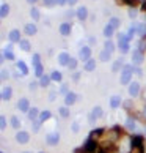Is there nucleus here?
Returning a JSON list of instances; mask_svg holds the SVG:
<instances>
[{
    "instance_id": "nucleus-1",
    "label": "nucleus",
    "mask_w": 146,
    "mask_h": 153,
    "mask_svg": "<svg viewBox=\"0 0 146 153\" xmlns=\"http://www.w3.org/2000/svg\"><path fill=\"white\" fill-rule=\"evenodd\" d=\"M132 149L131 153H145V139L143 136H132Z\"/></svg>"
},
{
    "instance_id": "nucleus-2",
    "label": "nucleus",
    "mask_w": 146,
    "mask_h": 153,
    "mask_svg": "<svg viewBox=\"0 0 146 153\" xmlns=\"http://www.w3.org/2000/svg\"><path fill=\"white\" fill-rule=\"evenodd\" d=\"M132 73H134V68L131 67V65H124V68L121 69V76H120V84H121V85L131 84V79H132Z\"/></svg>"
},
{
    "instance_id": "nucleus-3",
    "label": "nucleus",
    "mask_w": 146,
    "mask_h": 153,
    "mask_svg": "<svg viewBox=\"0 0 146 153\" xmlns=\"http://www.w3.org/2000/svg\"><path fill=\"white\" fill-rule=\"evenodd\" d=\"M129 43H131V38H129L126 33L120 32V33H118V47H120V51L123 54L129 52Z\"/></svg>"
},
{
    "instance_id": "nucleus-4",
    "label": "nucleus",
    "mask_w": 146,
    "mask_h": 153,
    "mask_svg": "<svg viewBox=\"0 0 146 153\" xmlns=\"http://www.w3.org/2000/svg\"><path fill=\"white\" fill-rule=\"evenodd\" d=\"M83 150H85V153H96L98 150V142L94 140V137H90L87 139V142L83 144Z\"/></svg>"
},
{
    "instance_id": "nucleus-5",
    "label": "nucleus",
    "mask_w": 146,
    "mask_h": 153,
    "mask_svg": "<svg viewBox=\"0 0 146 153\" xmlns=\"http://www.w3.org/2000/svg\"><path fill=\"white\" fill-rule=\"evenodd\" d=\"M88 117H90L88 122H90V123H94V120H98V118L102 117V107H101V106H94V107L91 109V112H90Z\"/></svg>"
},
{
    "instance_id": "nucleus-6",
    "label": "nucleus",
    "mask_w": 146,
    "mask_h": 153,
    "mask_svg": "<svg viewBox=\"0 0 146 153\" xmlns=\"http://www.w3.org/2000/svg\"><path fill=\"white\" fill-rule=\"evenodd\" d=\"M79 57H80V60H83V62L91 60V49H90L88 46L80 47V51H79Z\"/></svg>"
},
{
    "instance_id": "nucleus-7",
    "label": "nucleus",
    "mask_w": 146,
    "mask_h": 153,
    "mask_svg": "<svg viewBox=\"0 0 146 153\" xmlns=\"http://www.w3.org/2000/svg\"><path fill=\"white\" fill-rule=\"evenodd\" d=\"M16 140L19 142V144H27V142L30 140V134L27 133V131H18V133H16Z\"/></svg>"
},
{
    "instance_id": "nucleus-8",
    "label": "nucleus",
    "mask_w": 146,
    "mask_h": 153,
    "mask_svg": "<svg viewBox=\"0 0 146 153\" xmlns=\"http://www.w3.org/2000/svg\"><path fill=\"white\" fill-rule=\"evenodd\" d=\"M143 58H145L143 51H140V49H135V51L132 52V63H134V65H140V63L143 62Z\"/></svg>"
},
{
    "instance_id": "nucleus-9",
    "label": "nucleus",
    "mask_w": 146,
    "mask_h": 153,
    "mask_svg": "<svg viewBox=\"0 0 146 153\" xmlns=\"http://www.w3.org/2000/svg\"><path fill=\"white\" fill-rule=\"evenodd\" d=\"M18 109L21 112H29L30 111V103H29V100L27 98H21V100L18 101Z\"/></svg>"
},
{
    "instance_id": "nucleus-10",
    "label": "nucleus",
    "mask_w": 146,
    "mask_h": 153,
    "mask_svg": "<svg viewBox=\"0 0 146 153\" xmlns=\"http://www.w3.org/2000/svg\"><path fill=\"white\" fill-rule=\"evenodd\" d=\"M71 55L68 52H61V54H58V63L61 65V67H68L69 65V62H71Z\"/></svg>"
},
{
    "instance_id": "nucleus-11",
    "label": "nucleus",
    "mask_w": 146,
    "mask_h": 153,
    "mask_svg": "<svg viewBox=\"0 0 146 153\" xmlns=\"http://www.w3.org/2000/svg\"><path fill=\"white\" fill-rule=\"evenodd\" d=\"M46 142L49 145H57L58 142H60V134L58 133H50L46 136Z\"/></svg>"
},
{
    "instance_id": "nucleus-12",
    "label": "nucleus",
    "mask_w": 146,
    "mask_h": 153,
    "mask_svg": "<svg viewBox=\"0 0 146 153\" xmlns=\"http://www.w3.org/2000/svg\"><path fill=\"white\" fill-rule=\"evenodd\" d=\"M138 93H140V84L137 82V81L129 84V95L131 96H138Z\"/></svg>"
},
{
    "instance_id": "nucleus-13",
    "label": "nucleus",
    "mask_w": 146,
    "mask_h": 153,
    "mask_svg": "<svg viewBox=\"0 0 146 153\" xmlns=\"http://www.w3.org/2000/svg\"><path fill=\"white\" fill-rule=\"evenodd\" d=\"M60 33L63 35V36H68V35H71V30H72V27H71V24L69 22H63L60 25Z\"/></svg>"
},
{
    "instance_id": "nucleus-14",
    "label": "nucleus",
    "mask_w": 146,
    "mask_h": 153,
    "mask_svg": "<svg viewBox=\"0 0 146 153\" xmlns=\"http://www.w3.org/2000/svg\"><path fill=\"white\" fill-rule=\"evenodd\" d=\"M8 38H10L11 43H21V33H19V30L13 29V30L8 33Z\"/></svg>"
},
{
    "instance_id": "nucleus-15",
    "label": "nucleus",
    "mask_w": 146,
    "mask_h": 153,
    "mask_svg": "<svg viewBox=\"0 0 146 153\" xmlns=\"http://www.w3.org/2000/svg\"><path fill=\"white\" fill-rule=\"evenodd\" d=\"M76 101H77V95L74 93V92H69V93L65 96V104L66 106H72Z\"/></svg>"
},
{
    "instance_id": "nucleus-16",
    "label": "nucleus",
    "mask_w": 146,
    "mask_h": 153,
    "mask_svg": "<svg viewBox=\"0 0 146 153\" xmlns=\"http://www.w3.org/2000/svg\"><path fill=\"white\" fill-rule=\"evenodd\" d=\"M76 14H77V18L80 19V21H85V19L88 18V10H87V7H79L77 11H76Z\"/></svg>"
},
{
    "instance_id": "nucleus-17",
    "label": "nucleus",
    "mask_w": 146,
    "mask_h": 153,
    "mask_svg": "<svg viewBox=\"0 0 146 153\" xmlns=\"http://www.w3.org/2000/svg\"><path fill=\"white\" fill-rule=\"evenodd\" d=\"M102 33H104V36L107 38V40H110V38L113 36V33H115V27L112 25V24H107V25L104 27V32H102Z\"/></svg>"
},
{
    "instance_id": "nucleus-18",
    "label": "nucleus",
    "mask_w": 146,
    "mask_h": 153,
    "mask_svg": "<svg viewBox=\"0 0 146 153\" xmlns=\"http://www.w3.org/2000/svg\"><path fill=\"white\" fill-rule=\"evenodd\" d=\"M11 96H13V89H11V87H5V89L2 90V100L3 101H10Z\"/></svg>"
},
{
    "instance_id": "nucleus-19",
    "label": "nucleus",
    "mask_w": 146,
    "mask_h": 153,
    "mask_svg": "<svg viewBox=\"0 0 146 153\" xmlns=\"http://www.w3.org/2000/svg\"><path fill=\"white\" fill-rule=\"evenodd\" d=\"M16 67H18V69L21 71V74H22V76H27V74H29V68H27L25 62H22V60H19V62L16 63Z\"/></svg>"
},
{
    "instance_id": "nucleus-20",
    "label": "nucleus",
    "mask_w": 146,
    "mask_h": 153,
    "mask_svg": "<svg viewBox=\"0 0 146 153\" xmlns=\"http://www.w3.org/2000/svg\"><path fill=\"white\" fill-rule=\"evenodd\" d=\"M120 106H121V96H118V95L112 96L110 98V107L116 109V107H120Z\"/></svg>"
},
{
    "instance_id": "nucleus-21",
    "label": "nucleus",
    "mask_w": 146,
    "mask_h": 153,
    "mask_svg": "<svg viewBox=\"0 0 146 153\" xmlns=\"http://www.w3.org/2000/svg\"><path fill=\"white\" fill-rule=\"evenodd\" d=\"M24 32H25L27 35H35L36 32H38V27H36L35 24H27L25 29H24Z\"/></svg>"
},
{
    "instance_id": "nucleus-22",
    "label": "nucleus",
    "mask_w": 146,
    "mask_h": 153,
    "mask_svg": "<svg viewBox=\"0 0 146 153\" xmlns=\"http://www.w3.org/2000/svg\"><path fill=\"white\" fill-rule=\"evenodd\" d=\"M39 114H41V112H39L36 107H32L30 111H29V118L32 120V122H35V120L39 118Z\"/></svg>"
},
{
    "instance_id": "nucleus-23",
    "label": "nucleus",
    "mask_w": 146,
    "mask_h": 153,
    "mask_svg": "<svg viewBox=\"0 0 146 153\" xmlns=\"http://www.w3.org/2000/svg\"><path fill=\"white\" fill-rule=\"evenodd\" d=\"M94 68H96V60H88V62H85V65H83V69L85 71H94Z\"/></svg>"
},
{
    "instance_id": "nucleus-24",
    "label": "nucleus",
    "mask_w": 146,
    "mask_h": 153,
    "mask_svg": "<svg viewBox=\"0 0 146 153\" xmlns=\"http://www.w3.org/2000/svg\"><path fill=\"white\" fill-rule=\"evenodd\" d=\"M110 57H112V52H109L107 49H104V51L99 54V60H101V62H109Z\"/></svg>"
},
{
    "instance_id": "nucleus-25",
    "label": "nucleus",
    "mask_w": 146,
    "mask_h": 153,
    "mask_svg": "<svg viewBox=\"0 0 146 153\" xmlns=\"http://www.w3.org/2000/svg\"><path fill=\"white\" fill-rule=\"evenodd\" d=\"M50 117H52V112H50V111H43L41 114H39V122H41V123H44V122H46V120H49Z\"/></svg>"
},
{
    "instance_id": "nucleus-26",
    "label": "nucleus",
    "mask_w": 146,
    "mask_h": 153,
    "mask_svg": "<svg viewBox=\"0 0 146 153\" xmlns=\"http://www.w3.org/2000/svg\"><path fill=\"white\" fill-rule=\"evenodd\" d=\"M50 79L55 81V82H61V79H63V74H61L60 71H52V74H50Z\"/></svg>"
},
{
    "instance_id": "nucleus-27",
    "label": "nucleus",
    "mask_w": 146,
    "mask_h": 153,
    "mask_svg": "<svg viewBox=\"0 0 146 153\" xmlns=\"http://www.w3.org/2000/svg\"><path fill=\"white\" fill-rule=\"evenodd\" d=\"M8 13H10V5H8V3H3L2 8H0V16L5 19V18L8 16Z\"/></svg>"
},
{
    "instance_id": "nucleus-28",
    "label": "nucleus",
    "mask_w": 146,
    "mask_h": 153,
    "mask_svg": "<svg viewBox=\"0 0 146 153\" xmlns=\"http://www.w3.org/2000/svg\"><path fill=\"white\" fill-rule=\"evenodd\" d=\"M58 114L63 118H68L69 117V109H68V106H61V107H58Z\"/></svg>"
},
{
    "instance_id": "nucleus-29",
    "label": "nucleus",
    "mask_w": 146,
    "mask_h": 153,
    "mask_svg": "<svg viewBox=\"0 0 146 153\" xmlns=\"http://www.w3.org/2000/svg\"><path fill=\"white\" fill-rule=\"evenodd\" d=\"M19 47L22 49V51L29 52V51H30V41H29V40H21V43H19Z\"/></svg>"
},
{
    "instance_id": "nucleus-30",
    "label": "nucleus",
    "mask_w": 146,
    "mask_h": 153,
    "mask_svg": "<svg viewBox=\"0 0 146 153\" xmlns=\"http://www.w3.org/2000/svg\"><path fill=\"white\" fill-rule=\"evenodd\" d=\"M121 68H124V65H123V60H121V58L115 60L113 65H112V69H113V71H120Z\"/></svg>"
},
{
    "instance_id": "nucleus-31",
    "label": "nucleus",
    "mask_w": 146,
    "mask_h": 153,
    "mask_svg": "<svg viewBox=\"0 0 146 153\" xmlns=\"http://www.w3.org/2000/svg\"><path fill=\"white\" fill-rule=\"evenodd\" d=\"M50 81H52V79H50V76L44 74L43 78H39V85H41V87H47L50 84Z\"/></svg>"
},
{
    "instance_id": "nucleus-32",
    "label": "nucleus",
    "mask_w": 146,
    "mask_h": 153,
    "mask_svg": "<svg viewBox=\"0 0 146 153\" xmlns=\"http://www.w3.org/2000/svg\"><path fill=\"white\" fill-rule=\"evenodd\" d=\"M104 49H107L109 52L113 54V52H115V44H113V41H112V40H107V41L104 43Z\"/></svg>"
},
{
    "instance_id": "nucleus-33",
    "label": "nucleus",
    "mask_w": 146,
    "mask_h": 153,
    "mask_svg": "<svg viewBox=\"0 0 146 153\" xmlns=\"http://www.w3.org/2000/svg\"><path fill=\"white\" fill-rule=\"evenodd\" d=\"M30 16L33 18V21H39V10L38 8H35V7H32V10H30Z\"/></svg>"
},
{
    "instance_id": "nucleus-34",
    "label": "nucleus",
    "mask_w": 146,
    "mask_h": 153,
    "mask_svg": "<svg viewBox=\"0 0 146 153\" xmlns=\"http://www.w3.org/2000/svg\"><path fill=\"white\" fill-rule=\"evenodd\" d=\"M135 126H137V125H135V122H134V118L132 117H127V120H126V128L127 129H135Z\"/></svg>"
},
{
    "instance_id": "nucleus-35",
    "label": "nucleus",
    "mask_w": 146,
    "mask_h": 153,
    "mask_svg": "<svg viewBox=\"0 0 146 153\" xmlns=\"http://www.w3.org/2000/svg\"><path fill=\"white\" fill-rule=\"evenodd\" d=\"M137 33L142 36V38L146 36V27H145L143 24H137Z\"/></svg>"
},
{
    "instance_id": "nucleus-36",
    "label": "nucleus",
    "mask_w": 146,
    "mask_h": 153,
    "mask_svg": "<svg viewBox=\"0 0 146 153\" xmlns=\"http://www.w3.org/2000/svg\"><path fill=\"white\" fill-rule=\"evenodd\" d=\"M43 71H44V68H43V63H39V65H36L35 67V76L36 78H43Z\"/></svg>"
},
{
    "instance_id": "nucleus-37",
    "label": "nucleus",
    "mask_w": 146,
    "mask_h": 153,
    "mask_svg": "<svg viewBox=\"0 0 146 153\" xmlns=\"http://www.w3.org/2000/svg\"><path fill=\"white\" fill-rule=\"evenodd\" d=\"M11 126L14 129H21V122H19L18 117H11Z\"/></svg>"
},
{
    "instance_id": "nucleus-38",
    "label": "nucleus",
    "mask_w": 146,
    "mask_h": 153,
    "mask_svg": "<svg viewBox=\"0 0 146 153\" xmlns=\"http://www.w3.org/2000/svg\"><path fill=\"white\" fill-rule=\"evenodd\" d=\"M3 57L8 58V60H14V54H13L11 49H5V51H3Z\"/></svg>"
},
{
    "instance_id": "nucleus-39",
    "label": "nucleus",
    "mask_w": 146,
    "mask_h": 153,
    "mask_svg": "<svg viewBox=\"0 0 146 153\" xmlns=\"http://www.w3.org/2000/svg\"><path fill=\"white\" fill-rule=\"evenodd\" d=\"M109 24H112V25L115 27V29H118V27L121 25V21L118 19V18H115V16H112V18H110V22H109Z\"/></svg>"
},
{
    "instance_id": "nucleus-40",
    "label": "nucleus",
    "mask_w": 146,
    "mask_h": 153,
    "mask_svg": "<svg viewBox=\"0 0 146 153\" xmlns=\"http://www.w3.org/2000/svg\"><path fill=\"white\" fill-rule=\"evenodd\" d=\"M134 35H137V24H132L131 27H129V33H127V36L132 38Z\"/></svg>"
},
{
    "instance_id": "nucleus-41",
    "label": "nucleus",
    "mask_w": 146,
    "mask_h": 153,
    "mask_svg": "<svg viewBox=\"0 0 146 153\" xmlns=\"http://www.w3.org/2000/svg\"><path fill=\"white\" fill-rule=\"evenodd\" d=\"M120 3H126V5H129L131 8H134V7H137L138 0H120Z\"/></svg>"
},
{
    "instance_id": "nucleus-42",
    "label": "nucleus",
    "mask_w": 146,
    "mask_h": 153,
    "mask_svg": "<svg viewBox=\"0 0 146 153\" xmlns=\"http://www.w3.org/2000/svg\"><path fill=\"white\" fill-rule=\"evenodd\" d=\"M32 63H33V67H36V65L41 63V57H39V54H33V57H32Z\"/></svg>"
},
{
    "instance_id": "nucleus-43",
    "label": "nucleus",
    "mask_w": 146,
    "mask_h": 153,
    "mask_svg": "<svg viewBox=\"0 0 146 153\" xmlns=\"http://www.w3.org/2000/svg\"><path fill=\"white\" fill-rule=\"evenodd\" d=\"M58 93H60V95H65V96L68 95V93H69V90H68V85H66V84H63V85H61V87H60V90H58Z\"/></svg>"
},
{
    "instance_id": "nucleus-44",
    "label": "nucleus",
    "mask_w": 146,
    "mask_h": 153,
    "mask_svg": "<svg viewBox=\"0 0 146 153\" xmlns=\"http://www.w3.org/2000/svg\"><path fill=\"white\" fill-rule=\"evenodd\" d=\"M39 128H41V122H39V120H35V122H33V133H38Z\"/></svg>"
},
{
    "instance_id": "nucleus-45",
    "label": "nucleus",
    "mask_w": 146,
    "mask_h": 153,
    "mask_svg": "<svg viewBox=\"0 0 146 153\" xmlns=\"http://www.w3.org/2000/svg\"><path fill=\"white\" fill-rule=\"evenodd\" d=\"M68 68H69V69H76V68H77V58H71Z\"/></svg>"
},
{
    "instance_id": "nucleus-46",
    "label": "nucleus",
    "mask_w": 146,
    "mask_h": 153,
    "mask_svg": "<svg viewBox=\"0 0 146 153\" xmlns=\"http://www.w3.org/2000/svg\"><path fill=\"white\" fill-rule=\"evenodd\" d=\"M0 128L2 129L7 128V118H5V115H0Z\"/></svg>"
},
{
    "instance_id": "nucleus-47",
    "label": "nucleus",
    "mask_w": 146,
    "mask_h": 153,
    "mask_svg": "<svg viewBox=\"0 0 146 153\" xmlns=\"http://www.w3.org/2000/svg\"><path fill=\"white\" fill-rule=\"evenodd\" d=\"M44 5L46 7H54V5H57V0H44Z\"/></svg>"
},
{
    "instance_id": "nucleus-48",
    "label": "nucleus",
    "mask_w": 146,
    "mask_h": 153,
    "mask_svg": "<svg viewBox=\"0 0 146 153\" xmlns=\"http://www.w3.org/2000/svg\"><path fill=\"white\" fill-rule=\"evenodd\" d=\"M79 128H80V125H79L77 122L72 123V133H79Z\"/></svg>"
},
{
    "instance_id": "nucleus-49",
    "label": "nucleus",
    "mask_w": 146,
    "mask_h": 153,
    "mask_svg": "<svg viewBox=\"0 0 146 153\" xmlns=\"http://www.w3.org/2000/svg\"><path fill=\"white\" fill-rule=\"evenodd\" d=\"M8 76H10V73L7 69H2V81H7L8 79Z\"/></svg>"
},
{
    "instance_id": "nucleus-50",
    "label": "nucleus",
    "mask_w": 146,
    "mask_h": 153,
    "mask_svg": "<svg viewBox=\"0 0 146 153\" xmlns=\"http://www.w3.org/2000/svg\"><path fill=\"white\" fill-rule=\"evenodd\" d=\"M55 96H57V90H52V92H50V95H49V100H50V101H54V100H55Z\"/></svg>"
},
{
    "instance_id": "nucleus-51",
    "label": "nucleus",
    "mask_w": 146,
    "mask_h": 153,
    "mask_svg": "<svg viewBox=\"0 0 146 153\" xmlns=\"http://www.w3.org/2000/svg\"><path fill=\"white\" fill-rule=\"evenodd\" d=\"M79 79H80V73H74V76H72V81H74V82H79Z\"/></svg>"
},
{
    "instance_id": "nucleus-52",
    "label": "nucleus",
    "mask_w": 146,
    "mask_h": 153,
    "mask_svg": "<svg viewBox=\"0 0 146 153\" xmlns=\"http://www.w3.org/2000/svg\"><path fill=\"white\" fill-rule=\"evenodd\" d=\"M135 10H134V8H129V18H135Z\"/></svg>"
},
{
    "instance_id": "nucleus-53",
    "label": "nucleus",
    "mask_w": 146,
    "mask_h": 153,
    "mask_svg": "<svg viewBox=\"0 0 146 153\" xmlns=\"http://www.w3.org/2000/svg\"><path fill=\"white\" fill-rule=\"evenodd\" d=\"M88 43H90V44H96V38H94V36H90V38H88Z\"/></svg>"
},
{
    "instance_id": "nucleus-54",
    "label": "nucleus",
    "mask_w": 146,
    "mask_h": 153,
    "mask_svg": "<svg viewBox=\"0 0 146 153\" xmlns=\"http://www.w3.org/2000/svg\"><path fill=\"white\" fill-rule=\"evenodd\" d=\"M72 16H77L74 11H72V10H69V11L68 13H66V18H72Z\"/></svg>"
},
{
    "instance_id": "nucleus-55",
    "label": "nucleus",
    "mask_w": 146,
    "mask_h": 153,
    "mask_svg": "<svg viewBox=\"0 0 146 153\" xmlns=\"http://www.w3.org/2000/svg\"><path fill=\"white\" fill-rule=\"evenodd\" d=\"M29 87H30V90H36L38 84H36V82H30V85H29Z\"/></svg>"
},
{
    "instance_id": "nucleus-56",
    "label": "nucleus",
    "mask_w": 146,
    "mask_h": 153,
    "mask_svg": "<svg viewBox=\"0 0 146 153\" xmlns=\"http://www.w3.org/2000/svg\"><path fill=\"white\" fill-rule=\"evenodd\" d=\"M79 2V0H68V5H71V7H74V5Z\"/></svg>"
},
{
    "instance_id": "nucleus-57",
    "label": "nucleus",
    "mask_w": 146,
    "mask_h": 153,
    "mask_svg": "<svg viewBox=\"0 0 146 153\" xmlns=\"http://www.w3.org/2000/svg\"><path fill=\"white\" fill-rule=\"evenodd\" d=\"M57 3L58 5H66V3H68V0H57Z\"/></svg>"
},
{
    "instance_id": "nucleus-58",
    "label": "nucleus",
    "mask_w": 146,
    "mask_h": 153,
    "mask_svg": "<svg viewBox=\"0 0 146 153\" xmlns=\"http://www.w3.org/2000/svg\"><path fill=\"white\" fill-rule=\"evenodd\" d=\"M38 0H27V3H30V5H33V3H36Z\"/></svg>"
},
{
    "instance_id": "nucleus-59",
    "label": "nucleus",
    "mask_w": 146,
    "mask_h": 153,
    "mask_svg": "<svg viewBox=\"0 0 146 153\" xmlns=\"http://www.w3.org/2000/svg\"><path fill=\"white\" fill-rule=\"evenodd\" d=\"M143 10H146V2H145V5H143Z\"/></svg>"
},
{
    "instance_id": "nucleus-60",
    "label": "nucleus",
    "mask_w": 146,
    "mask_h": 153,
    "mask_svg": "<svg viewBox=\"0 0 146 153\" xmlns=\"http://www.w3.org/2000/svg\"><path fill=\"white\" fill-rule=\"evenodd\" d=\"M24 153H30V152H24Z\"/></svg>"
},
{
    "instance_id": "nucleus-61",
    "label": "nucleus",
    "mask_w": 146,
    "mask_h": 153,
    "mask_svg": "<svg viewBox=\"0 0 146 153\" xmlns=\"http://www.w3.org/2000/svg\"><path fill=\"white\" fill-rule=\"evenodd\" d=\"M39 153H44V152H39Z\"/></svg>"
}]
</instances>
